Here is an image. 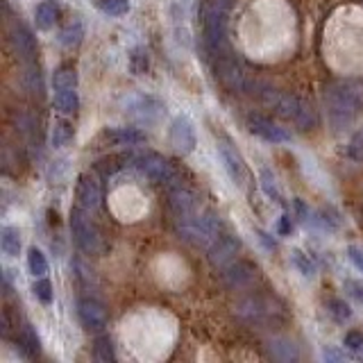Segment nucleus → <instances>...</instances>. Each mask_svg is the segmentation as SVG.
<instances>
[{
  "label": "nucleus",
  "mask_w": 363,
  "mask_h": 363,
  "mask_svg": "<svg viewBox=\"0 0 363 363\" xmlns=\"http://www.w3.org/2000/svg\"><path fill=\"white\" fill-rule=\"evenodd\" d=\"M221 232V216L214 209H207L203 214H191L177 218V234L184 241L193 245H209L218 238Z\"/></svg>",
  "instance_id": "1"
},
{
  "label": "nucleus",
  "mask_w": 363,
  "mask_h": 363,
  "mask_svg": "<svg viewBox=\"0 0 363 363\" xmlns=\"http://www.w3.org/2000/svg\"><path fill=\"white\" fill-rule=\"evenodd\" d=\"M324 102H327V116L334 130H345L355 116L359 114V98L355 89L348 84H334L329 91L324 93Z\"/></svg>",
  "instance_id": "2"
},
{
  "label": "nucleus",
  "mask_w": 363,
  "mask_h": 363,
  "mask_svg": "<svg viewBox=\"0 0 363 363\" xmlns=\"http://www.w3.org/2000/svg\"><path fill=\"white\" fill-rule=\"evenodd\" d=\"M71 234L75 238V243L82 252L87 254H98L102 250V236L98 232V227L91 223V218L82 212V207H73L69 216Z\"/></svg>",
  "instance_id": "3"
},
{
  "label": "nucleus",
  "mask_w": 363,
  "mask_h": 363,
  "mask_svg": "<svg viewBox=\"0 0 363 363\" xmlns=\"http://www.w3.org/2000/svg\"><path fill=\"white\" fill-rule=\"evenodd\" d=\"M132 161V168H137L143 177H148L150 182H155V184H168V182H173L175 177V170L170 166V161L159 155V152H152V150H146V152H139V155H132L130 157Z\"/></svg>",
  "instance_id": "4"
},
{
  "label": "nucleus",
  "mask_w": 363,
  "mask_h": 363,
  "mask_svg": "<svg viewBox=\"0 0 363 363\" xmlns=\"http://www.w3.org/2000/svg\"><path fill=\"white\" fill-rule=\"evenodd\" d=\"M214 73H216L218 82H221L225 89L234 91V93L245 91L247 84H250L247 75L241 69V64L236 62V57H232V53L229 50L214 57Z\"/></svg>",
  "instance_id": "5"
},
{
  "label": "nucleus",
  "mask_w": 363,
  "mask_h": 363,
  "mask_svg": "<svg viewBox=\"0 0 363 363\" xmlns=\"http://www.w3.org/2000/svg\"><path fill=\"white\" fill-rule=\"evenodd\" d=\"M125 114L130 118H135L141 125H150V123H157L166 111V104L161 102L155 95H130L125 100Z\"/></svg>",
  "instance_id": "6"
},
{
  "label": "nucleus",
  "mask_w": 363,
  "mask_h": 363,
  "mask_svg": "<svg viewBox=\"0 0 363 363\" xmlns=\"http://www.w3.org/2000/svg\"><path fill=\"white\" fill-rule=\"evenodd\" d=\"M218 157H221V161H223V168H225L227 177L232 179L238 189H243L245 182H247V166H245V161L241 157V152L232 146V141L229 139L218 141Z\"/></svg>",
  "instance_id": "7"
},
{
  "label": "nucleus",
  "mask_w": 363,
  "mask_h": 363,
  "mask_svg": "<svg viewBox=\"0 0 363 363\" xmlns=\"http://www.w3.org/2000/svg\"><path fill=\"white\" fill-rule=\"evenodd\" d=\"M241 247H243V241L238 234H223L209 245L207 259L214 268H223V266H227L238 252H241Z\"/></svg>",
  "instance_id": "8"
},
{
  "label": "nucleus",
  "mask_w": 363,
  "mask_h": 363,
  "mask_svg": "<svg viewBox=\"0 0 363 363\" xmlns=\"http://www.w3.org/2000/svg\"><path fill=\"white\" fill-rule=\"evenodd\" d=\"M78 318L82 327L93 334H102L107 329V309L93 298H80L78 300Z\"/></svg>",
  "instance_id": "9"
},
{
  "label": "nucleus",
  "mask_w": 363,
  "mask_h": 363,
  "mask_svg": "<svg viewBox=\"0 0 363 363\" xmlns=\"http://www.w3.org/2000/svg\"><path fill=\"white\" fill-rule=\"evenodd\" d=\"M170 146H173L179 155H191L198 146L196 128L186 116H177L170 125Z\"/></svg>",
  "instance_id": "10"
},
{
  "label": "nucleus",
  "mask_w": 363,
  "mask_h": 363,
  "mask_svg": "<svg viewBox=\"0 0 363 363\" xmlns=\"http://www.w3.org/2000/svg\"><path fill=\"white\" fill-rule=\"evenodd\" d=\"M256 263L254 261H247V259H236V261H229L225 266V270L221 273V280L227 289H241V286L250 284L254 277H256Z\"/></svg>",
  "instance_id": "11"
},
{
  "label": "nucleus",
  "mask_w": 363,
  "mask_h": 363,
  "mask_svg": "<svg viewBox=\"0 0 363 363\" xmlns=\"http://www.w3.org/2000/svg\"><path fill=\"white\" fill-rule=\"evenodd\" d=\"M247 130L268 143H289L291 141V132H286L282 125H277V123H273L266 116H259V114L247 116Z\"/></svg>",
  "instance_id": "12"
},
{
  "label": "nucleus",
  "mask_w": 363,
  "mask_h": 363,
  "mask_svg": "<svg viewBox=\"0 0 363 363\" xmlns=\"http://www.w3.org/2000/svg\"><path fill=\"white\" fill-rule=\"evenodd\" d=\"M98 143L109 148L139 146V143H146V132L139 128H104L98 135Z\"/></svg>",
  "instance_id": "13"
},
{
  "label": "nucleus",
  "mask_w": 363,
  "mask_h": 363,
  "mask_svg": "<svg viewBox=\"0 0 363 363\" xmlns=\"http://www.w3.org/2000/svg\"><path fill=\"white\" fill-rule=\"evenodd\" d=\"M75 196H78V203L82 209L87 212H93L98 209L102 203V189H100V182L93 173H82L78 177V186H75Z\"/></svg>",
  "instance_id": "14"
},
{
  "label": "nucleus",
  "mask_w": 363,
  "mask_h": 363,
  "mask_svg": "<svg viewBox=\"0 0 363 363\" xmlns=\"http://www.w3.org/2000/svg\"><path fill=\"white\" fill-rule=\"evenodd\" d=\"M168 205L177 218L191 216V214H196L198 196L191 189H186L184 184H173L168 189Z\"/></svg>",
  "instance_id": "15"
},
{
  "label": "nucleus",
  "mask_w": 363,
  "mask_h": 363,
  "mask_svg": "<svg viewBox=\"0 0 363 363\" xmlns=\"http://www.w3.org/2000/svg\"><path fill=\"white\" fill-rule=\"evenodd\" d=\"M12 43H14V50L18 53V57L30 64V62H36V55H39V46H36V36L27 30L23 23L14 25L12 30Z\"/></svg>",
  "instance_id": "16"
},
{
  "label": "nucleus",
  "mask_w": 363,
  "mask_h": 363,
  "mask_svg": "<svg viewBox=\"0 0 363 363\" xmlns=\"http://www.w3.org/2000/svg\"><path fill=\"white\" fill-rule=\"evenodd\" d=\"M60 14H62V9L55 0H43V3H39L34 9V23L41 32H48V30H53L57 21H60Z\"/></svg>",
  "instance_id": "17"
},
{
  "label": "nucleus",
  "mask_w": 363,
  "mask_h": 363,
  "mask_svg": "<svg viewBox=\"0 0 363 363\" xmlns=\"http://www.w3.org/2000/svg\"><path fill=\"white\" fill-rule=\"evenodd\" d=\"M268 352L277 361H298L300 359L298 348H295V343L289 338H273L268 343Z\"/></svg>",
  "instance_id": "18"
},
{
  "label": "nucleus",
  "mask_w": 363,
  "mask_h": 363,
  "mask_svg": "<svg viewBox=\"0 0 363 363\" xmlns=\"http://www.w3.org/2000/svg\"><path fill=\"white\" fill-rule=\"evenodd\" d=\"M18 345H21V350L27 357H39L41 341H39V336H36L32 324H23L21 331H18Z\"/></svg>",
  "instance_id": "19"
},
{
  "label": "nucleus",
  "mask_w": 363,
  "mask_h": 363,
  "mask_svg": "<svg viewBox=\"0 0 363 363\" xmlns=\"http://www.w3.org/2000/svg\"><path fill=\"white\" fill-rule=\"evenodd\" d=\"M0 247L7 256H18V252H21V232L12 225H5L0 229Z\"/></svg>",
  "instance_id": "20"
},
{
  "label": "nucleus",
  "mask_w": 363,
  "mask_h": 363,
  "mask_svg": "<svg viewBox=\"0 0 363 363\" xmlns=\"http://www.w3.org/2000/svg\"><path fill=\"white\" fill-rule=\"evenodd\" d=\"M53 87H55V91L78 87V71H75V66H71V64L60 66V69L53 73Z\"/></svg>",
  "instance_id": "21"
},
{
  "label": "nucleus",
  "mask_w": 363,
  "mask_h": 363,
  "mask_svg": "<svg viewBox=\"0 0 363 363\" xmlns=\"http://www.w3.org/2000/svg\"><path fill=\"white\" fill-rule=\"evenodd\" d=\"M80 107V95L75 89H60L55 93V109L62 114H75Z\"/></svg>",
  "instance_id": "22"
},
{
  "label": "nucleus",
  "mask_w": 363,
  "mask_h": 363,
  "mask_svg": "<svg viewBox=\"0 0 363 363\" xmlns=\"http://www.w3.org/2000/svg\"><path fill=\"white\" fill-rule=\"evenodd\" d=\"M93 352H95V359L102 361V363H111L116 361V352H114V343L107 334H98L93 341Z\"/></svg>",
  "instance_id": "23"
},
{
  "label": "nucleus",
  "mask_w": 363,
  "mask_h": 363,
  "mask_svg": "<svg viewBox=\"0 0 363 363\" xmlns=\"http://www.w3.org/2000/svg\"><path fill=\"white\" fill-rule=\"evenodd\" d=\"M84 39V25L80 21H73L60 32V43L64 48H78Z\"/></svg>",
  "instance_id": "24"
},
{
  "label": "nucleus",
  "mask_w": 363,
  "mask_h": 363,
  "mask_svg": "<svg viewBox=\"0 0 363 363\" xmlns=\"http://www.w3.org/2000/svg\"><path fill=\"white\" fill-rule=\"evenodd\" d=\"M259 184H261V191L266 196H268L273 203H277V205H284V198H282V191H280V186H277V179H275V175L270 173L268 168H263L261 173H259Z\"/></svg>",
  "instance_id": "25"
},
{
  "label": "nucleus",
  "mask_w": 363,
  "mask_h": 363,
  "mask_svg": "<svg viewBox=\"0 0 363 363\" xmlns=\"http://www.w3.org/2000/svg\"><path fill=\"white\" fill-rule=\"evenodd\" d=\"M291 263L295 266V270H298L304 280H313V277H316V263H313L309 259V254H304L302 250L291 252Z\"/></svg>",
  "instance_id": "26"
},
{
  "label": "nucleus",
  "mask_w": 363,
  "mask_h": 363,
  "mask_svg": "<svg viewBox=\"0 0 363 363\" xmlns=\"http://www.w3.org/2000/svg\"><path fill=\"white\" fill-rule=\"evenodd\" d=\"M71 141H73V128H71V123L57 121L55 128H53V132H50V143H53V148H66Z\"/></svg>",
  "instance_id": "27"
},
{
  "label": "nucleus",
  "mask_w": 363,
  "mask_h": 363,
  "mask_svg": "<svg viewBox=\"0 0 363 363\" xmlns=\"http://www.w3.org/2000/svg\"><path fill=\"white\" fill-rule=\"evenodd\" d=\"M128 157H104L100 159L98 164H95V173H98L102 179H111L114 175L118 173V170H123L128 164H121V161H125Z\"/></svg>",
  "instance_id": "28"
},
{
  "label": "nucleus",
  "mask_w": 363,
  "mask_h": 363,
  "mask_svg": "<svg viewBox=\"0 0 363 363\" xmlns=\"http://www.w3.org/2000/svg\"><path fill=\"white\" fill-rule=\"evenodd\" d=\"M150 69V57H148V50L146 48H132L130 50V71L135 75H143Z\"/></svg>",
  "instance_id": "29"
},
{
  "label": "nucleus",
  "mask_w": 363,
  "mask_h": 363,
  "mask_svg": "<svg viewBox=\"0 0 363 363\" xmlns=\"http://www.w3.org/2000/svg\"><path fill=\"white\" fill-rule=\"evenodd\" d=\"M27 268L34 277H43L48 273V261H46V254L39 250V247H30L27 250Z\"/></svg>",
  "instance_id": "30"
},
{
  "label": "nucleus",
  "mask_w": 363,
  "mask_h": 363,
  "mask_svg": "<svg viewBox=\"0 0 363 363\" xmlns=\"http://www.w3.org/2000/svg\"><path fill=\"white\" fill-rule=\"evenodd\" d=\"M327 311H329V316L336 320V322H348L352 318V309H350V304L345 300H338V298H331L327 302Z\"/></svg>",
  "instance_id": "31"
},
{
  "label": "nucleus",
  "mask_w": 363,
  "mask_h": 363,
  "mask_svg": "<svg viewBox=\"0 0 363 363\" xmlns=\"http://www.w3.org/2000/svg\"><path fill=\"white\" fill-rule=\"evenodd\" d=\"M98 9L107 16H123L130 12V0H98Z\"/></svg>",
  "instance_id": "32"
},
{
  "label": "nucleus",
  "mask_w": 363,
  "mask_h": 363,
  "mask_svg": "<svg viewBox=\"0 0 363 363\" xmlns=\"http://www.w3.org/2000/svg\"><path fill=\"white\" fill-rule=\"evenodd\" d=\"M343 345L355 355V359L363 361V331H359V329L348 331L345 336H343Z\"/></svg>",
  "instance_id": "33"
},
{
  "label": "nucleus",
  "mask_w": 363,
  "mask_h": 363,
  "mask_svg": "<svg viewBox=\"0 0 363 363\" xmlns=\"http://www.w3.org/2000/svg\"><path fill=\"white\" fill-rule=\"evenodd\" d=\"M25 84L30 87L32 93H43V84H41V73L39 69H36V64L30 62V64H25Z\"/></svg>",
  "instance_id": "34"
},
{
  "label": "nucleus",
  "mask_w": 363,
  "mask_h": 363,
  "mask_svg": "<svg viewBox=\"0 0 363 363\" xmlns=\"http://www.w3.org/2000/svg\"><path fill=\"white\" fill-rule=\"evenodd\" d=\"M316 223L324 229H336V227H341V216L334 212V209H320Z\"/></svg>",
  "instance_id": "35"
},
{
  "label": "nucleus",
  "mask_w": 363,
  "mask_h": 363,
  "mask_svg": "<svg viewBox=\"0 0 363 363\" xmlns=\"http://www.w3.org/2000/svg\"><path fill=\"white\" fill-rule=\"evenodd\" d=\"M32 291H34V295H36V300H41L43 304H50V302H53V298H55V293H53V284L48 282V280L34 282Z\"/></svg>",
  "instance_id": "36"
},
{
  "label": "nucleus",
  "mask_w": 363,
  "mask_h": 363,
  "mask_svg": "<svg viewBox=\"0 0 363 363\" xmlns=\"http://www.w3.org/2000/svg\"><path fill=\"white\" fill-rule=\"evenodd\" d=\"M348 157L352 161H363V130H359L355 137L350 139V146H348Z\"/></svg>",
  "instance_id": "37"
},
{
  "label": "nucleus",
  "mask_w": 363,
  "mask_h": 363,
  "mask_svg": "<svg viewBox=\"0 0 363 363\" xmlns=\"http://www.w3.org/2000/svg\"><path fill=\"white\" fill-rule=\"evenodd\" d=\"M345 291H348L350 298H355L359 304H363V282L345 280Z\"/></svg>",
  "instance_id": "38"
},
{
  "label": "nucleus",
  "mask_w": 363,
  "mask_h": 363,
  "mask_svg": "<svg viewBox=\"0 0 363 363\" xmlns=\"http://www.w3.org/2000/svg\"><path fill=\"white\" fill-rule=\"evenodd\" d=\"M348 259L352 261V266H355L359 273H363V250H361L359 245H350L348 247Z\"/></svg>",
  "instance_id": "39"
},
{
  "label": "nucleus",
  "mask_w": 363,
  "mask_h": 363,
  "mask_svg": "<svg viewBox=\"0 0 363 363\" xmlns=\"http://www.w3.org/2000/svg\"><path fill=\"white\" fill-rule=\"evenodd\" d=\"M256 238H259V241L263 243V247H266V250H268V252H273L275 247H277L275 238H273L268 232H263V229H256Z\"/></svg>",
  "instance_id": "40"
},
{
  "label": "nucleus",
  "mask_w": 363,
  "mask_h": 363,
  "mask_svg": "<svg viewBox=\"0 0 363 363\" xmlns=\"http://www.w3.org/2000/svg\"><path fill=\"white\" fill-rule=\"evenodd\" d=\"M277 232H280L282 236H291L293 225H291V216H289V214H284V216L280 218V227H277Z\"/></svg>",
  "instance_id": "41"
},
{
  "label": "nucleus",
  "mask_w": 363,
  "mask_h": 363,
  "mask_svg": "<svg viewBox=\"0 0 363 363\" xmlns=\"http://www.w3.org/2000/svg\"><path fill=\"white\" fill-rule=\"evenodd\" d=\"M322 359H324V361H343V359H345V352L334 350V348H327V350L322 352Z\"/></svg>",
  "instance_id": "42"
},
{
  "label": "nucleus",
  "mask_w": 363,
  "mask_h": 363,
  "mask_svg": "<svg viewBox=\"0 0 363 363\" xmlns=\"http://www.w3.org/2000/svg\"><path fill=\"white\" fill-rule=\"evenodd\" d=\"M295 209H298V214H300V221H309V209L304 207V203L302 200H295Z\"/></svg>",
  "instance_id": "43"
}]
</instances>
